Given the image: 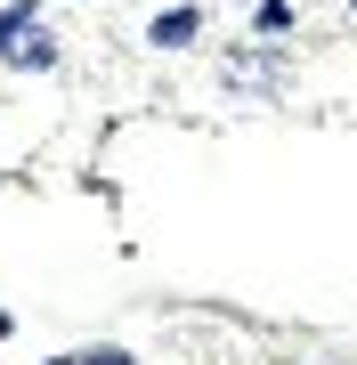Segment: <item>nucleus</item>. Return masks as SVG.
<instances>
[{"label":"nucleus","mask_w":357,"mask_h":365,"mask_svg":"<svg viewBox=\"0 0 357 365\" xmlns=\"http://www.w3.org/2000/svg\"><path fill=\"white\" fill-rule=\"evenodd\" d=\"M203 33V9H171V16H155V41L162 49H179V41H195Z\"/></svg>","instance_id":"7ed1b4c3"},{"label":"nucleus","mask_w":357,"mask_h":365,"mask_svg":"<svg viewBox=\"0 0 357 365\" xmlns=\"http://www.w3.org/2000/svg\"><path fill=\"white\" fill-rule=\"evenodd\" d=\"M252 25H260V33H284V25H292V0H260V9H252Z\"/></svg>","instance_id":"20e7f679"},{"label":"nucleus","mask_w":357,"mask_h":365,"mask_svg":"<svg viewBox=\"0 0 357 365\" xmlns=\"http://www.w3.org/2000/svg\"><path fill=\"white\" fill-rule=\"evenodd\" d=\"M57 365H130L122 349H90V357H57Z\"/></svg>","instance_id":"39448f33"},{"label":"nucleus","mask_w":357,"mask_h":365,"mask_svg":"<svg viewBox=\"0 0 357 365\" xmlns=\"http://www.w3.org/2000/svg\"><path fill=\"white\" fill-rule=\"evenodd\" d=\"M292 81V66L276 49H244V57H227V90H252V98H276Z\"/></svg>","instance_id":"f257e3e1"},{"label":"nucleus","mask_w":357,"mask_h":365,"mask_svg":"<svg viewBox=\"0 0 357 365\" xmlns=\"http://www.w3.org/2000/svg\"><path fill=\"white\" fill-rule=\"evenodd\" d=\"M349 9H357V0H349Z\"/></svg>","instance_id":"423d86ee"},{"label":"nucleus","mask_w":357,"mask_h":365,"mask_svg":"<svg viewBox=\"0 0 357 365\" xmlns=\"http://www.w3.org/2000/svg\"><path fill=\"white\" fill-rule=\"evenodd\" d=\"M0 57H9V66H57V41L41 33V25H25V33L9 41V49H0Z\"/></svg>","instance_id":"f03ea898"}]
</instances>
